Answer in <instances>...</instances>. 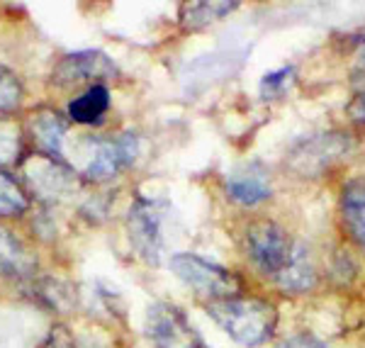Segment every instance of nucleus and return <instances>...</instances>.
<instances>
[{
	"instance_id": "5",
	"label": "nucleus",
	"mask_w": 365,
	"mask_h": 348,
	"mask_svg": "<svg viewBox=\"0 0 365 348\" xmlns=\"http://www.w3.org/2000/svg\"><path fill=\"white\" fill-rule=\"evenodd\" d=\"M139 156V137L125 132L117 139H91L86 146L81 173L93 183L113 180L122 168L132 166Z\"/></svg>"
},
{
	"instance_id": "1",
	"label": "nucleus",
	"mask_w": 365,
	"mask_h": 348,
	"mask_svg": "<svg viewBox=\"0 0 365 348\" xmlns=\"http://www.w3.org/2000/svg\"><path fill=\"white\" fill-rule=\"evenodd\" d=\"M210 319L225 334L232 336L237 344L256 348L266 344L278 327V309L273 302L261 297H227L210 300L207 302Z\"/></svg>"
},
{
	"instance_id": "7",
	"label": "nucleus",
	"mask_w": 365,
	"mask_h": 348,
	"mask_svg": "<svg viewBox=\"0 0 365 348\" xmlns=\"http://www.w3.org/2000/svg\"><path fill=\"white\" fill-rule=\"evenodd\" d=\"M146 329L156 348H202V339L187 322L185 312L173 302H156L149 307Z\"/></svg>"
},
{
	"instance_id": "9",
	"label": "nucleus",
	"mask_w": 365,
	"mask_h": 348,
	"mask_svg": "<svg viewBox=\"0 0 365 348\" xmlns=\"http://www.w3.org/2000/svg\"><path fill=\"white\" fill-rule=\"evenodd\" d=\"M117 76V66L105 51L86 49V51H71L54 66L51 81L54 86H78L86 81H103Z\"/></svg>"
},
{
	"instance_id": "11",
	"label": "nucleus",
	"mask_w": 365,
	"mask_h": 348,
	"mask_svg": "<svg viewBox=\"0 0 365 348\" xmlns=\"http://www.w3.org/2000/svg\"><path fill=\"white\" fill-rule=\"evenodd\" d=\"M29 134L39 151L58 156L63 151V139H66V122L54 110H39L29 120Z\"/></svg>"
},
{
	"instance_id": "20",
	"label": "nucleus",
	"mask_w": 365,
	"mask_h": 348,
	"mask_svg": "<svg viewBox=\"0 0 365 348\" xmlns=\"http://www.w3.org/2000/svg\"><path fill=\"white\" fill-rule=\"evenodd\" d=\"M22 153V134L15 122H0V166H10Z\"/></svg>"
},
{
	"instance_id": "18",
	"label": "nucleus",
	"mask_w": 365,
	"mask_h": 348,
	"mask_svg": "<svg viewBox=\"0 0 365 348\" xmlns=\"http://www.w3.org/2000/svg\"><path fill=\"white\" fill-rule=\"evenodd\" d=\"M295 83V68L292 66H282V68H275V71H268L266 76L261 78V98L263 100H275L280 96H285L287 91Z\"/></svg>"
},
{
	"instance_id": "15",
	"label": "nucleus",
	"mask_w": 365,
	"mask_h": 348,
	"mask_svg": "<svg viewBox=\"0 0 365 348\" xmlns=\"http://www.w3.org/2000/svg\"><path fill=\"white\" fill-rule=\"evenodd\" d=\"M110 103H113V98H110L108 86L96 83L88 88L83 96L71 100L66 110L71 120L78 125H98V122H103L105 112L110 110Z\"/></svg>"
},
{
	"instance_id": "8",
	"label": "nucleus",
	"mask_w": 365,
	"mask_h": 348,
	"mask_svg": "<svg viewBox=\"0 0 365 348\" xmlns=\"http://www.w3.org/2000/svg\"><path fill=\"white\" fill-rule=\"evenodd\" d=\"M129 239H132L134 251L144 258L146 263H161L163 256V232H161V203L156 200L139 198L129 208L127 215Z\"/></svg>"
},
{
	"instance_id": "3",
	"label": "nucleus",
	"mask_w": 365,
	"mask_h": 348,
	"mask_svg": "<svg viewBox=\"0 0 365 348\" xmlns=\"http://www.w3.org/2000/svg\"><path fill=\"white\" fill-rule=\"evenodd\" d=\"M27 188L44 203H63L81 190V175L58 156L34 151L22 163Z\"/></svg>"
},
{
	"instance_id": "14",
	"label": "nucleus",
	"mask_w": 365,
	"mask_h": 348,
	"mask_svg": "<svg viewBox=\"0 0 365 348\" xmlns=\"http://www.w3.org/2000/svg\"><path fill=\"white\" fill-rule=\"evenodd\" d=\"M34 256L15 239L8 229L0 227V275L8 278H29L34 273Z\"/></svg>"
},
{
	"instance_id": "25",
	"label": "nucleus",
	"mask_w": 365,
	"mask_h": 348,
	"mask_svg": "<svg viewBox=\"0 0 365 348\" xmlns=\"http://www.w3.org/2000/svg\"><path fill=\"white\" fill-rule=\"evenodd\" d=\"M202 348H207V346H202Z\"/></svg>"
},
{
	"instance_id": "2",
	"label": "nucleus",
	"mask_w": 365,
	"mask_h": 348,
	"mask_svg": "<svg viewBox=\"0 0 365 348\" xmlns=\"http://www.w3.org/2000/svg\"><path fill=\"white\" fill-rule=\"evenodd\" d=\"M353 141L349 134L329 129L299 137L285 153V166L302 178H319L329 173L341 158L349 156Z\"/></svg>"
},
{
	"instance_id": "12",
	"label": "nucleus",
	"mask_w": 365,
	"mask_h": 348,
	"mask_svg": "<svg viewBox=\"0 0 365 348\" xmlns=\"http://www.w3.org/2000/svg\"><path fill=\"white\" fill-rule=\"evenodd\" d=\"M341 217L349 237L365 251V180H351L344 185Z\"/></svg>"
},
{
	"instance_id": "4",
	"label": "nucleus",
	"mask_w": 365,
	"mask_h": 348,
	"mask_svg": "<svg viewBox=\"0 0 365 348\" xmlns=\"http://www.w3.org/2000/svg\"><path fill=\"white\" fill-rule=\"evenodd\" d=\"M170 270L192 287L195 292L205 295L210 300H227L237 297L241 290V278L232 270L222 268L220 263H212L197 253H175L170 258Z\"/></svg>"
},
{
	"instance_id": "22",
	"label": "nucleus",
	"mask_w": 365,
	"mask_h": 348,
	"mask_svg": "<svg viewBox=\"0 0 365 348\" xmlns=\"http://www.w3.org/2000/svg\"><path fill=\"white\" fill-rule=\"evenodd\" d=\"M44 348H73V339H71V334L63 327H56L49 334V339H46Z\"/></svg>"
},
{
	"instance_id": "6",
	"label": "nucleus",
	"mask_w": 365,
	"mask_h": 348,
	"mask_svg": "<svg viewBox=\"0 0 365 348\" xmlns=\"http://www.w3.org/2000/svg\"><path fill=\"white\" fill-rule=\"evenodd\" d=\"M295 249L297 244L290 239V234L275 222L261 220L249 224L246 229V251H249L253 265L273 280L290 263Z\"/></svg>"
},
{
	"instance_id": "24",
	"label": "nucleus",
	"mask_w": 365,
	"mask_h": 348,
	"mask_svg": "<svg viewBox=\"0 0 365 348\" xmlns=\"http://www.w3.org/2000/svg\"><path fill=\"white\" fill-rule=\"evenodd\" d=\"M356 58H358V66L365 71V37L358 42V49H356Z\"/></svg>"
},
{
	"instance_id": "21",
	"label": "nucleus",
	"mask_w": 365,
	"mask_h": 348,
	"mask_svg": "<svg viewBox=\"0 0 365 348\" xmlns=\"http://www.w3.org/2000/svg\"><path fill=\"white\" fill-rule=\"evenodd\" d=\"M275 348H331V346L312 334H295V336H290V339L280 341Z\"/></svg>"
},
{
	"instance_id": "16",
	"label": "nucleus",
	"mask_w": 365,
	"mask_h": 348,
	"mask_svg": "<svg viewBox=\"0 0 365 348\" xmlns=\"http://www.w3.org/2000/svg\"><path fill=\"white\" fill-rule=\"evenodd\" d=\"M237 8L239 3H187L180 8V27L185 32H197L210 27L212 22L225 20Z\"/></svg>"
},
{
	"instance_id": "13",
	"label": "nucleus",
	"mask_w": 365,
	"mask_h": 348,
	"mask_svg": "<svg viewBox=\"0 0 365 348\" xmlns=\"http://www.w3.org/2000/svg\"><path fill=\"white\" fill-rule=\"evenodd\" d=\"M275 282H278L280 290L285 292H307L312 287L317 285V270H314V263L309 258V251L304 249L302 244H297L295 253H292L290 263L275 275Z\"/></svg>"
},
{
	"instance_id": "23",
	"label": "nucleus",
	"mask_w": 365,
	"mask_h": 348,
	"mask_svg": "<svg viewBox=\"0 0 365 348\" xmlns=\"http://www.w3.org/2000/svg\"><path fill=\"white\" fill-rule=\"evenodd\" d=\"M349 115H351L356 122H365V96H358V98L349 105Z\"/></svg>"
},
{
	"instance_id": "17",
	"label": "nucleus",
	"mask_w": 365,
	"mask_h": 348,
	"mask_svg": "<svg viewBox=\"0 0 365 348\" xmlns=\"http://www.w3.org/2000/svg\"><path fill=\"white\" fill-rule=\"evenodd\" d=\"M27 210V195L13 175L0 170V217H17Z\"/></svg>"
},
{
	"instance_id": "19",
	"label": "nucleus",
	"mask_w": 365,
	"mask_h": 348,
	"mask_svg": "<svg viewBox=\"0 0 365 348\" xmlns=\"http://www.w3.org/2000/svg\"><path fill=\"white\" fill-rule=\"evenodd\" d=\"M22 96H25V93H22L20 78H17L10 68H5L3 63H0V115L20 108Z\"/></svg>"
},
{
	"instance_id": "10",
	"label": "nucleus",
	"mask_w": 365,
	"mask_h": 348,
	"mask_svg": "<svg viewBox=\"0 0 365 348\" xmlns=\"http://www.w3.org/2000/svg\"><path fill=\"white\" fill-rule=\"evenodd\" d=\"M225 188H227V195L232 198L234 203L246 205V208L263 203V200H268L270 193H273L268 170L258 161L244 163V166L229 170Z\"/></svg>"
}]
</instances>
